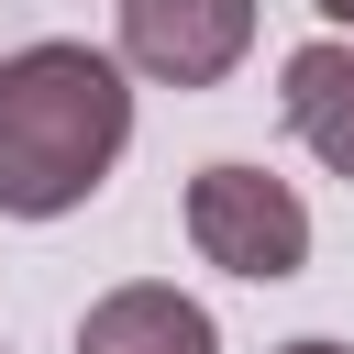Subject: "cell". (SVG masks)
<instances>
[{
  "label": "cell",
  "instance_id": "obj_1",
  "mask_svg": "<svg viewBox=\"0 0 354 354\" xmlns=\"http://www.w3.org/2000/svg\"><path fill=\"white\" fill-rule=\"evenodd\" d=\"M133 144V88L88 44H22L0 55V210L55 221L77 210Z\"/></svg>",
  "mask_w": 354,
  "mask_h": 354
},
{
  "label": "cell",
  "instance_id": "obj_2",
  "mask_svg": "<svg viewBox=\"0 0 354 354\" xmlns=\"http://www.w3.org/2000/svg\"><path fill=\"white\" fill-rule=\"evenodd\" d=\"M188 243H199V266L277 288V277L310 266V210H299V188L266 177V166H199V177H188Z\"/></svg>",
  "mask_w": 354,
  "mask_h": 354
},
{
  "label": "cell",
  "instance_id": "obj_3",
  "mask_svg": "<svg viewBox=\"0 0 354 354\" xmlns=\"http://www.w3.org/2000/svg\"><path fill=\"white\" fill-rule=\"evenodd\" d=\"M254 44V0H122V55L166 88H221Z\"/></svg>",
  "mask_w": 354,
  "mask_h": 354
},
{
  "label": "cell",
  "instance_id": "obj_4",
  "mask_svg": "<svg viewBox=\"0 0 354 354\" xmlns=\"http://www.w3.org/2000/svg\"><path fill=\"white\" fill-rule=\"evenodd\" d=\"M77 354H221V332H210V310L199 299H177V288H111V299H88V321H77Z\"/></svg>",
  "mask_w": 354,
  "mask_h": 354
},
{
  "label": "cell",
  "instance_id": "obj_5",
  "mask_svg": "<svg viewBox=\"0 0 354 354\" xmlns=\"http://www.w3.org/2000/svg\"><path fill=\"white\" fill-rule=\"evenodd\" d=\"M277 111L332 177H354V44H299L277 66Z\"/></svg>",
  "mask_w": 354,
  "mask_h": 354
},
{
  "label": "cell",
  "instance_id": "obj_6",
  "mask_svg": "<svg viewBox=\"0 0 354 354\" xmlns=\"http://www.w3.org/2000/svg\"><path fill=\"white\" fill-rule=\"evenodd\" d=\"M310 11H332V22H354V0H310Z\"/></svg>",
  "mask_w": 354,
  "mask_h": 354
},
{
  "label": "cell",
  "instance_id": "obj_7",
  "mask_svg": "<svg viewBox=\"0 0 354 354\" xmlns=\"http://www.w3.org/2000/svg\"><path fill=\"white\" fill-rule=\"evenodd\" d=\"M288 354H343V343H288Z\"/></svg>",
  "mask_w": 354,
  "mask_h": 354
}]
</instances>
